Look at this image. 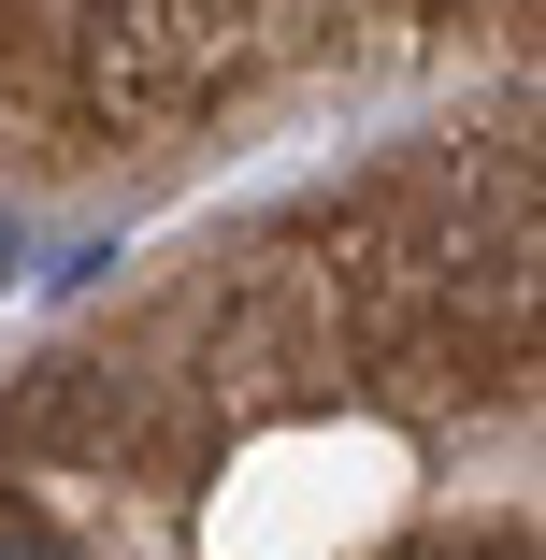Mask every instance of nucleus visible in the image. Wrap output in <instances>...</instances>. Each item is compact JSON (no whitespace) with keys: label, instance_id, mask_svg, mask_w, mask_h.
<instances>
[{"label":"nucleus","instance_id":"1","mask_svg":"<svg viewBox=\"0 0 546 560\" xmlns=\"http://www.w3.org/2000/svg\"><path fill=\"white\" fill-rule=\"evenodd\" d=\"M0 560H72V546H58V517H44V503H0Z\"/></svg>","mask_w":546,"mask_h":560}]
</instances>
